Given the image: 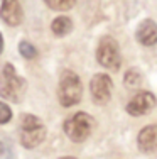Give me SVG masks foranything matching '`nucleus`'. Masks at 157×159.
I'll return each instance as SVG.
<instances>
[{
	"instance_id": "1",
	"label": "nucleus",
	"mask_w": 157,
	"mask_h": 159,
	"mask_svg": "<svg viewBox=\"0 0 157 159\" xmlns=\"http://www.w3.org/2000/svg\"><path fill=\"white\" fill-rule=\"evenodd\" d=\"M24 80L17 76L10 63H5L0 68V95L5 100L19 102L24 95Z\"/></svg>"
},
{
	"instance_id": "2",
	"label": "nucleus",
	"mask_w": 157,
	"mask_h": 159,
	"mask_svg": "<svg viewBox=\"0 0 157 159\" xmlns=\"http://www.w3.org/2000/svg\"><path fill=\"white\" fill-rule=\"evenodd\" d=\"M81 95H83V86L76 73L73 71H63L61 81H59L58 98L63 107H73L80 103Z\"/></svg>"
},
{
	"instance_id": "3",
	"label": "nucleus",
	"mask_w": 157,
	"mask_h": 159,
	"mask_svg": "<svg viewBox=\"0 0 157 159\" xmlns=\"http://www.w3.org/2000/svg\"><path fill=\"white\" fill-rule=\"evenodd\" d=\"M46 139V127L36 115H24L20 120V142L24 147H37Z\"/></svg>"
},
{
	"instance_id": "4",
	"label": "nucleus",
	"mask_w": 157,
	"mask_h": 159,
	"mask_svg": "<svg viewBox=\"0 0 157 159\" xmlns=\"http://www.w3.org/2000/svg\"><path fill=\"white\" fill-rule=\"evenodd\" d=\"M91 129H93V119L85 112L74 113L71 119L64 122V132L73 142L86 141L91 134Z\"/></svg>"
},
{
	"instance_id": "5",
	"label": "nucleus",
	"mask_w": 157,
	"mask_h": 159,
	"mask_svg": "<svg viewBox=\"0 0 157 159\" xmlns=\"http://www.w3.org/2000/svg\"><path fill=\"white\" fill-rule=\"evenodd\" d=\"M96 59L107 70L117 71L120 68V63H122L120 48H118V43L113 37H110V36L102 37V41L98 44V49H96Z\"/></svg>"
},
{
	"instance_id": "6",
	"label": "nucleus",
	"mask_w": 157,
	"mask_h": 159,
	"mask_svg": "<svg viewBox=\"0 0 157 159\" xmlns=\"http://www.w3.org/2000/svg\"><path fill=\"white\" fill-rule=\"evenodd\" d=\"M111 90H113V81L108 75H95L89 83V92L96 103H107L111 97Z\"/></svg>"
},
{
	"instance_id": "7",
	"label": "nucleus",
	"mask_w": 157,
	"mask_h": 159,
	"mask_svg": "<svg viewBox=\"0 0 157 159\" xmlns=\"http://www.w3.org/2000/svg\"><path fill=\"white\" fill-rule=\"evenodd\" d=\"M0 17L10 27L19 25L22 22V19H24V10H22L20 0H2Z\"/></svg>"
},
{
	"instance_id": "8",
	"label": "nucleus",
	"mask_w": 157,
	"mask_h": 159,
	"mask_svg": "<svg viewBox=\"0 0 157 159\" xmlns=\"http://www.w3.org/2000/svg\"><path fill=\"white\" fill-rule=\"evenodd\" d=\"M154 107H155V97L150 92H140L127 105V112L133 117H139V115H144V113L150 112Z\"/></svg>"
},
{
	"instance_id": "9",
	"label": "nucleus",
	"mask_w": 157,
	"mask_h": 159,
	"mask_svg": "<svg viewBox=\"0 0 157 159\" xmlns=\"http://www.w3.org/2000/svg\"><path fill=\"white\" fill-rule=\"evenodd\" d=\"M137 41L144 46H154L157 43V24L152 19H145L137 27Z\"/></svg>"
},
{
	"instance_id": "10",
	"label": "nucleus",
	"mask_w": 157,
	"mask_h": 159,
	"mask_svg": "<svg viewBox=\"0 0 157 159\" xmlns=\"http://www.w3.org/2000/svg\"><path fill=\"white\" fill-rule=\"evenodd\" d=\"M137 144L142 152L157 151V125H145L137 137Z\"/></svg>"
},
{
	"instance_id": "11",
	"label": "nucleus",
	"mask_w": 157,
	"mask_h": 159,
	"mask_svg": "<svg viewBox=\"0 0 157 159\" xmlns=\"http://www.w3.org/2000/svg\"><path fill=\"white\" fill-rule=\"evenodd\" d=\"M71 29H73V22H71L69 17L61 16V17H56L51 24V31L56 34V36H66Z\"/></svg>"
},
{
	"instance_id": "12",
	"label": "nucleus",
	"mask_w": 157,
	"mask_h": 159,
	"mask_svg": "<svg viewBox=\"0 0 157 159\" xmlns=\"http://www.w3.org/2000/svg\"><path fill=\"white\" fill-rule=\"evenodd\" d=\"M44 3H46L49 9L61 12V10H69V9H73V5L76 3V0H44Z\"/></svg>"
},
{
	"instance_id": "13",
	"label": "nucleus",
	"mask_w": 157,
	"mask_h": 159,
	"mask_svg": "<svg viewBox=\"0 0 157 159\" xmlns=\"http://www.w3.org/2000/svg\"><path fill=\"white\" fill-rule=\"evenodd\" d=\"M19 52H20L24 58H27V59H32V58H36V56H37L36 48L32 46L31 43H27V41H22V43L19 44Z\"/></svg>"
},
{
	"instance_id": "14",
	"label": "nucleus",
	"mask_w": 157,
	"mask_h": 159,
	"mask_svg": "<svg viewBox=\"0 0 157 159\" xmlns=\"http://www.w3.org/2000/svg\"><path fill=\"white\" fill-rule=\"evenodd\" d=\"M123 81H125L127 86H137L142 81V76H140V73H137L135 70H132L125 75V80H123Z\"/></svg>"
},
{
	"instance_id": "15",
	"label": "nucleus",
	"mask_w": 157,
	"mask_h": 159,
	"mask_svg": "<svg viewBox=\"0 0 157 159\" xmlns=\"http://www.w3.org/2000/svg\"><path fill=\"white\" fill-rule=\"evenodd\" d=\"M10 119H12V110H10V107L7 103H3V102H0V124L10 122Z\"/></svg>"
},
{
	"instance_id": "16",
	"label": "nucleus",
	"mask_w": 157,
	"mask_h": 159,
	"mask_svg": "<svg viewBox=\"0 0 157 159\" xmlns=\"http://www.w3.org/2000/svg\"><path fill=\"white\" fill-rule=\"evenodd\" d=\"M2 49H3V37H2V34H0V54H2Z\"/></svg>"
},
{
	"instance_id": "17",
	"label": "nucleus",
	"mask_w": 157,
	"mask_h": 159,
	"mask_svg": "<svg viewBox=\"0 0 157 159\" xmlns=\"http://www.w3.org/2000/svg\"><path fill=\"white\" fill-rule=\"evenodd\" d=\"M59 159H76V157H71V156H64V157H59Z\"/></svg>"
},
{
	"instance_id": "18",
	"label": "nucleus",
	"mask_w": 157,
	"mask_h": 159,
	"mask_svg": "<svg viewBox=\"0 0 157 159\" xmlns=\"http://www.w3.org/2000/svg\"><path fill=\"white\" fill-rule=\"evenodd\" d=\"M2 152H3V144L0 142V154H2Z\"/></svg>"
}]
</instances>
